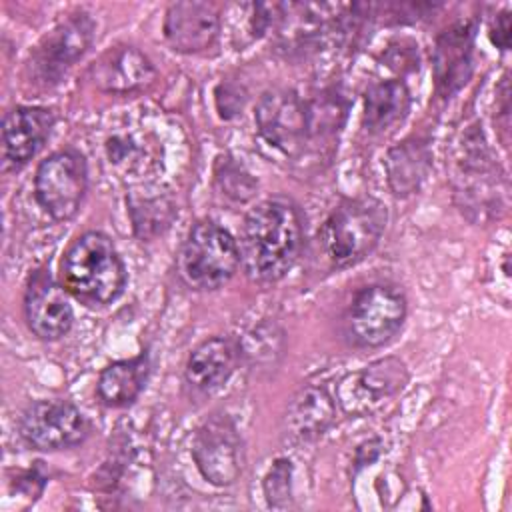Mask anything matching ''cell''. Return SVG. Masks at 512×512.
I'll use <instances>...</instances> for the list:
<instances>
[{
	"label": "cell",
	"instance_id": "obj_15",
	"mask_svg": "<svg viewBox=\"0 0 512 512\" xmlns=\"http://www.w3.org/2000/svg\"><path fill=\"white\" fill-rule=\"evenodd\" d=\"M156 70L146 54L134 46H114L106 50L92 66L90 78L102 92L126 94L148 86Z\"/></svg>",
	"mask_w": 512,
	"mask_h": 512
},
{
	"label": "cell",
	"instance_id": "obj_21",
	"mask_svg": "<svg viewBox=\"0 0 512 512\" xmlns=\"http://www.w3.org/2000/svg\"><path fill=\"white\" fill-rule=\"evenodd\" d=\"M410 110V92L402 80H380L364 94L362 126L372 134H382L400 124Z\"/></svg>",
	"mask_w": 512,
	"mask_h": 512
},
{
	"label": "cell",
	"instance_id": "obj_22",
	"mask_svg": "<svg viewBox=\"0 0 512 512\" xmlns=\"http://www.w3.org/2000/svg\"><path fill=\"white\" fill-rule=\"evenodd\" d=\"M130 214L134 222V230L140 238H152L160 234L172 220L174 210L172 204L164 196H138L132 194Z\"/></svg>",
	"mask_w": 512,
	"mask_h": 512
},
{
	"label": "cell",
	"instance_id": "obj_19",
	"mask_svg": "<svg viewBox=\"0 0 512 512\" xmlns=\"http://www.w3.org/2000/svg\"><path fill=\"white\" fill-rule=\"evenodd\" d=\"M334 420V400L324 388H302L290 402L284 426L292 440L306 442L326 432Z\"/></svg>",
	"mask_w": 512,
	"mask_h": 512
},
{
	"label": "cell",
	"instance_id": "obj_2",
	"mask_svg": "<svg viewBox=\"0 0 512 512\" xmlns=\"http://www.w3.org/2000/svg\"><path fill=\"white\" fill-rule=\"evenodd\" d=\"M60 282L76 300L88 306H106L124 292L126 268L112 240L90 230L66 248L60 262Z\"/></svg>",
	"mask_w": 512,
	"mask_h": 512
},
{
	"label": "cell",
	"instance_id": "obj_25",
	"mask_svg": "<svg viewBox=\"0 0 512 512\" xmlns=\"http://www.w3.org/2000/svg\"><path fill=\"white\" fill-rule=\"evenodd\" d=\"M490 40L496 48L500 50H508L510 46V12L502 10L490 26Z\"/></svg>",
	"mask_w": 512,
	"mask_h": 512
},
{
	"label": "cell",
	"instance_id": "obj_10",
	"mask_svg": "<svg viewBox=\"0 0 512 512\" xmlns=\"http://www.w3.org/2000/svg\"><path fill=\"white\" fill-rule=\"evenodd\" d=\"M406 382V364L400 358L386 356L348 374L338 386V402L346 414L362 416L402 392Z\"/></svg>",
	"mask_w": 512,
	"mask_h": 512
},
{
	"label": "cell",
	"instance_id": "obj_14",
	"mask_svg": "<svg viewBox=\"0 0 512 512\" xmlns=\"http://www.w3.org/2000/svg\"><path fill=\"white\" fill-rule=\"evenodd\" d=\"M220 14L208 2H174L164 16V36L172 50L202 52L218 40Z\"/></svg>",
	"mask_w": 512,
	"mask_h": 512
},
{
	"label": "cell",
	"instance_id": "obj_7",
	"mask_svg": "<svg viewBox=\"0 0 512 512\" xmlns=\"http://www.w3.org/2000/svg\"><path fill=\"white\" fill-rule=\"evenodd\" d=\"M18 432L36 450H66L82 444L90 426L72 402L38 400L22 412Z\"/></svg>",
	"mask_w": 512,
	"mask_h": 512
},
{
	"label": "cell",
	"instance_id": "obj_18",
	"mask_svg": "<svg viewBox=\"0 0 512 512\" xmlns=\"http://www.w3.org/2000/svg\"><path fill=\"white\" fill-rule=\"evenodd\" d=\"M388 184L394 196L406 198L414 194L432 166V154L428 142L422 138H406L404 142L392 146L384 160Z\"/></svg>",
	"mask_w": 512,
	"mask_h": 512
},
{
	"label": "cell",
	"instance_id": "obj_12",
	"mask_svg": "<svg viewBox=\"0 0 512 512\" xmlns=\"http://www.w3.org/2000/svg\"><path fill=\"white\" fill-rule=\"evenodd\" d=\"M94 22L88 14L78 12L48 32L34 52V64L42 80L58 82V78L84 56L92 44Z\"/></svg>",
	"mask_w": 512,
	"mask_h": 512
},
{
	"label": "cell",
	"instance_id": "obj_8",
	"mask_svg": "<svg viewBox=\"0 0 512 512\" xmlns=\"http://www.w3.org/2000/svg\"><path fill=\"white\" fill-rule=\"evenodd\" d=\"M254 120L260 136L290 156L302 152L312 134L308 104L292 90L264 92L256 104Z\"/></svg>",
	"mask_w": 512,
	"mask_h": 512
},
{
	"label": "cell",
	"instance_id": "obj_13",
	"mask_svg": "<svg viewBox=\"0 0 512 512\" xmlns=\"http://www.w3.org/2000/svg\"><path fill=\"white\" fill-rule=\"evenodd\" d=\"M54 126V114L42 106H16L2 120L4 164L22 168L46 144Z\"/></svg>",
	"mask_w": 512,
	"mask_h": 512
},
{
	"label": "cell",
	"instance_id": "obj_5",
	"mask_svg": "<svg viewBox=\"0 0 512 512\" xmlns=\"http://www.w3.org/2000/svg\"><path fill=\"white\" fill-rule=\"evenodd\" d=\"M406 318V296L394 284H370L360 288L350 300L342 328L350 344L376 348L390 342Z\"/></svg>",
	"mask_w": 512,
	"mask_h": 512
},
{
	"label": "cell",
	"instance_id": "obj_16",
	"mask_svg": "<svg viewBox=\"0 0 512 512\" xmlns=\"http://www.w3.org/2000/svg\"><path fill=\"white\" fill-rule=\"evenodd\" d=\"M472 42L474 24L464 20L446 28L434 48V78L442 98L460 90L472 74Z\"/></svg>",
	"mask_w": 512,
	"mask_h": 512
},
{
	"label": "cell",
	"instance_id": "obj_6",
	"mask_svg": "<svg viewBox=\"0 0 512 512\" xmlns=\"http://www.w3.org/2000/svg\"><path fill=\"white\" fill-rule=\"evenodd\" d=\"M88 188L86 160L76 150H58L44 158L34 176L38 204L54 220H70Z\"/></svg>",
	"mask_w": 512,
	"mask_h": 512
},
{
	"label": "cell",
	"instance_id": "obj_23",
	"mask_svg": "<svg viewBox=\"0 0 512 512\" xmlns=\"http://www.w3.org/2000/svg\"><path fill=\"white\" fill-rule=\"evenodd\" d=\"M216 182L220 184L222 194L238 202L252 198L256 190V182L252 180V176L230 158L220 162V166L216 168Z\"/></svg>",
	"mask_w": 512,
	"mask_h": 512
},
{
	"label": "cell",
	"instance_id": "obj_4",
	"mask_svg": "<svg viewBox=\"0 0 512 512\" xmlns=\"http://www.w3.org/2000/svg\"><path fill=\"white\" fill-rule=\"evenodd\" d=\"M238 266L240 250L236 240L214 220L196 222L178 252V274L194 290L224 286Z\"/></svg>",
	"mask_w": 512,
	"mask_h": 512
},
{
	"label": "cell",
	"instance_id": "obj_11",
	"mask_svg": "<svg viewBox=\"0 0 512 512\" xmlns=\"http://www.w3.org/2000/svg\"><path fill=\"white\" fill-rule=\"evenodd\" d=\"M24 316L30 332L40 340H58L72 328L74 312L66 290L50 272L36 270L26 284Z\"/></svg>",
	"mask_w": 512,
	"mask_h": 512
},
{
	"label": "cell",
	"instance_id": "obj_1",
	"mask_svg": "<svg viewBox=\"0 0 512 512\" xmlns=\"http://www.w3.org/2000/svg\"><path fill=\"white\" fill-rule=\"evenodd\" d=\"M240 264L258 284L278 282L296 264L302 250V222L296 206L284 198L258 202L240 230Z\"/></svg>",
	"mask_w": 512,
	"mask_h": 512
},
{
	"label": "cell",
	"instance_id": "obj_3",
	"mask_svg": "<svg viewBox=\"0 0 512 512\" xmlns=\"http://www.w3.org/2000/svg\"><path fill=\"white\" fill-rule=\"evenodd\" d=\"M388 222L386 206L370 196L340 202L320 228V244L334 268H346L368 256Z\"/></svg>",
	"mask_w": 512,
	"mask_h": 512
},
{
	"label": "cell",
	"instance_id": "obj_24",
	"mask_svg": "<svg viewBox=\"0 0 512 512\" xmlns=\"http://www.w3.org/2000/svg\"><path fill=\"white\" fill-rule=\"evenodd\" d=\"M292 464L286 458H280L272 464L264 478V494L268 506L272 508H286L292 500Z\"/></svg>",
	"mask_w": 512,
	"mask_h": 512
},
{
	"label": "cell",
	"instance_id": "obj_17",
	"mask_svg": "<svg viewBox=\"0 0 512 512\" xmlns=\"http://www.w3.org/2000/svg\"><path fill=\"white\" fill-rule=\"evenodd\" d=\"M238 346L234 340L214 336L200 342L186 362V382L200 392L222 388L238 364Z\"/></svg>",
	"mask_w": 512,
	"mask_h": 512
},
{
	"label": "cell",
	"instance_id": "obj_20",
	"mask_svg": "<svg viewBox=\"0 0 512 512\" xmlns=\"http://www.w3.org/2000/svg\"><path fill=\"white\" fill-rule=\"evenodd\" d=\"M150 372V358L146 352L108 364L96 382V394L102 404L120 408L128 406L142 392Z\"/></svg>",
	"mask_w": 512,
	"mask_h": 512
},
{
	"label": "cell",
	"instance_id": "obj_9",
	"mask_svg": "<svg viewBox=\"0 0 512 512\" xmlns=\"http://www.w3.org/2000/svg\"><path fill=\"white\" fill-rule=\"evenodd\" d=\"M192 458L200 474L214 486H228L240 476L242 440L226 414L210 416L196 430Z\"/></svg>",
	"mask_w": 512,
	"mask_h": 512
}]
</instances>
